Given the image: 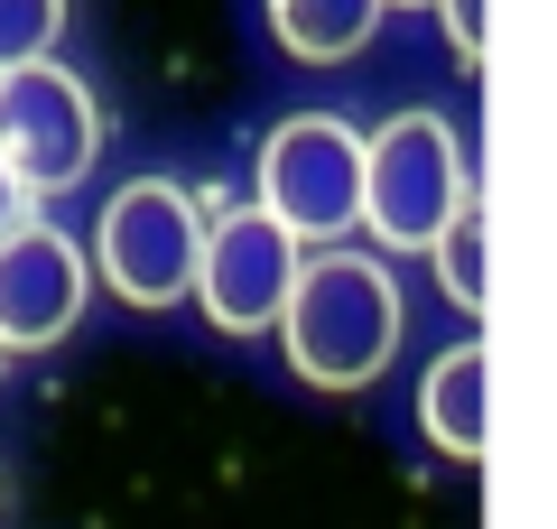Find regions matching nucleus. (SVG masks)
<instances>
[{"mask_svg": "<svg viewBox=\"0 0 557 529\" xmlns=\"http://www.w3.org/2000/svg\"><path fill=\"white\" fill-rule=\"evenodd\" d=\"M278 344L317 391H372L399 353V288L372 251H317L288 288Z\"/></svg>", "mask_w": 557, "mask_h": 529, "instance_id": "nucleus-1", "label": "nucleus"}, {"mask_svg": "<svg viewBox=\"0 0 557 529\" xmlns=\"http://www.w3.org/2000/svg\"><path fill=\"white\" fill-rule=\"evenodd\" d=\"M474 205L465 176V139L437 112H399L372 131V168H362V223L381 251H437V233Z\"/></svg>", "mask_w": 557, "mask_h": 529, "instance_id": "nucleus-2", "label": "nucleus"}, {"mask_svg": "<svg viewBox=\"0 0 557 529\" xmlns=\"http://www.w3.org/2000/svg\"><path fill=\"white\" fill-rule=\"evenodd\" d=\"M205 233L214 223H205V205L177 176H131L94 223V260L131 307H177L205 279Z\"/></svg>", "mask_w": 557, "mask_h": 529, "instance_id": "nucleus-3", "label": "nucleus"}, {"mask_svg": "<svg viewBox=\"0 0 557 529\" xmlns=\"http://www.w3.org/2000/svg\"><path fill=\"white\" fill-rule=\"evenodd\" d=\"M362 168H372V139L335 112H298L260 139V205L298 242H335L362 233Z\"/></svg>", "mask_w": 557, "mask_h": 529, "instance_id": "nucleus-4", "label": "nucleus"}, {"mask_svg": "<svg viewBox=\"0 0 557 529\" xmlns=\"http://www.w3.org/2000/svg\"><path fill=\"white\" fill-rule=\"evenodd\" d=\"M102 149V112L57 57L20 65V75H0V158L20 168L28 196H65Z\"/></svg>", "mask_w": 557, "mask_h": 529, "instance_id": "nucleus-5", "label": "nucleus"}, {"mask_svg": "<svg viewBox=\"0 0 557 529\" xmlns=\"http://www.w3.org/2000/svg\"><path fill=\"white\" fill-rule=\"evenodd\" d=\"M298 233L270 214V205H233L214 214L205 233V279H196V307L214 316L223 334H270L288 316V288H298Z\"/></svg>", "mask_w": 557, "mask_h": 529, "instance_id": "nucleus-6", "label": "nucleus"}, {"mask_svg": "<svg viewBox=\"0 0 557 529\" xmlns=\"http://www.w3.org/2000/svg\"><path fill=\"white\" fill-rule=\"evenodd\" d=\"M84 288H94V270H84L75 242L57 223H20V233L0 242V344L10 353L65 344L75 316H84Z\"/></svg>", "mask_w": 557, "mask_h": 529, "instance_id": "nucleus-7", "label": "nucleus"}, {"mask_svg": "<svg viewBox=\"0 0 557 529\" xmlns=\"http://www.w3.org/2000/svg\"><path fill=\"white\" fill-rule=\"evenodd\" d=\"M418 428L437 436V455H456V465L483 455V436H493V353L474 334L428 362V381H418Z\"/></svg>", "mask_w": 557, "mask_h": 529, "instance_id": "nucleus-8", "label": "nucleus"}, {"mask_svg": "<svg viewBox=\"0 0 557 529\" xmlns=\"http://www.w3.org/2000/svg\"><path fill=\"white\" fill-rule=\"evenodd\" d=\"M381 28V0H270V38L307 65H344Z\"/></svg>", "mask_w": 557, "mask_h": 529, "instance_id": "nucleus-9", "label": "nucleus"}, {"mask_svg": "<svg viewBox=\"0 0 557 529\" xmlns=\"http://www.w3.org/2000/svg\"><path fill=\"white\" fill-rule=\"evenodd\" d=\"M437 279H446L456 307H483V288H493V260H483V205H465V214L437 233Z\"/></svg>", "mask_w": 557, "mask_h": 529, "instance_id": "nucleus-10", "label": "nucleus"}, {"mask_svg": "<svg viewBox=\"0 0 557 529\" xmlns=\"http://www.w3.org/2000/svg\"><path fill=\"white\" fill-rule=\"evenodd\" d=\"M57 28H65V0H0V75L38 65L57 47Z\"/></svg>", "mask_w": 557, "mask_h": 529, "instance_id": "nucleus-11", "label": "nucleus"}, {"mask_svg": "<svg viewBox=\"0 0 557 529\" xmlns=\"http://www.w3.org/2000/svg\"><path fill=\"white\" fill-rule=\"evenodd\" d=\"M446 28H456V57H483V0H446Z\"/></svg>", "mask_w": 557, "mask_h": 529, "instance_id": "nucleus-12", "label": "nucleus"}, {"mask_svg": "<svg viewBox=\"0 0 557 529\" xmlns=\"http://www.w3.org/2000/svg\"><path fill=\"white\" fill-rule=\"evenodd\" d=\"M20 223H28V186H20V168L0 158V242L20 233Z\"/></svg>", "mask_w": 557, "mask_h": 529, "instance_id": "nucleus-13", "label": "nucleus"}, {"mask_svg": "<svg viewBox=\"0 0 557 529\" xmlns=\"http://www.w3.org/2000/svg\"><path fill=\"white\" fill-rule=\"evenodd\" d=\"M0 362H10V344H0Z\"/></svg>", "mask_w": 557, "mask_h": 529, "instance_id": "nucleus-14", "label": "nucleus"}]
</instances>
